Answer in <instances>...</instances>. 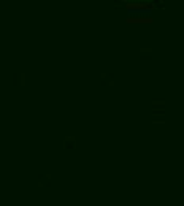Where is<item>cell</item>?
Listing matches in <instances>:
<instances>
[{
	"instance_id": "1",
	"label": "cell",
	"mask_w": 184,
	"mask_h": 206,
	"mask_svg": "<svg viewBox=\"0 0 184 206\" xmlns=\"http://www.w3.org/2000/svg\"><path fill=\"white\" fill-rule=\"evenodd\" d=\"M127 22H130V24H140V22H144V24H149V22H152V19L151 17H129L127 19Z\"/></svg>"
}]
</instances>
